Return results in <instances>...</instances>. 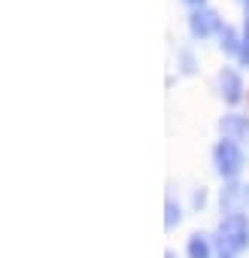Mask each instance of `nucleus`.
Wrapping results in <instances>:
<instances>
[{
    "instance_id": "nucleus-1",
    "label": "nucleus",
    "mask_w": 249,
    "mask_h": 258,
    "mask_svg": "<svg viewBox=\"0 0 249 258\" xmlns=\"http://www.w3.org/2000/svg\"><path fill=\"white\" fill-rule=\"evenodd\" d=\"M219 246L240 255L249 249V216L234 210V213H225L222 222H219Z\"/></svg>"
},
{
    "instance_id": "nucleus-2",
    "label": "nucleus",
    "mask_w": 249,
    "mask_h": 258,
    "mask_svg": "<svg viewBox=\"0 0 249 258\" xmlns=\"http://www.w3.org/2000/svg\"><path fill=\"white\" fill-rule=\"evenodd\" d=\"M213 164H216V173L222 179H237L243 164H246V155H243V146L240 140H231V137H222L216 146H213Z\"/></svg>"
},
{
    "instance_id": "nucleus-3",
    "label": "nucleus",
    "mask_w": 249,
    "mask_h": 258,
    "mask_svg": "<svg viewBox=\"0 0 249 258\" xmlns=\"http://www.w3.org/2000/svg\"><path fill=\"white\" fill-rule=\"evenodd\" d=\"M189 31H192L195 40H210L213 34L222 31V22L210 7H195L192 16H189Z\"/></svg>"
},
{
    "instance_id": "nucleus-4",
    "label": "nucleus",
    "mask_w": 249,
    "mask_h": 258,
    "mask_svg": "<svg viewBox=\"0 0 249 258\" xmlns=\"http://www.w3.org/2000/svg\"><path fill=\"white\" fill-rule=\"evenodd\" d=\"M219 94H222V100L231 103V106L243 100V79H240V73H237L234 67H225V70L219 73Z\"/></svg>"
},
{
    "instance_id": "nucleus-5",
    "label": "nucleus",
    "mask_w": 249,
    "mask_h": 258,
    "mask_svg": "<svg viewBox=\"0 0 249 258\" xmlns=\"http://www.w3.org/2000/svg\"><path fill=\"white\" fill-rule=\"evenodd\" d=\"M219 131L222 137H231V140H246L249 137V115H240V112H228L222 121H219Z\"/></svg>"
},
{
    "instance_id": "nucleus-6",
    "label": "nucleus",
    "mask_w": 249,
    "mask_h": 258,
    "mask_svg": "<svg viewBox=\"0 0 249 258\" xmlns=\"http://www.w3.org/2000/svg\"><path fill=\"white\" fill-rule=\"evenodd\" d=\"M185 255L189 258H213V243L207 234H192L185 243Z\"/></svg>"
},
{
    "instance_id": "nucleus-7",
    "label": "nucleus",
    "mask_w": 249,
    "mask_h": 258,
    "mask_svg": "<svg viewBox=\"0 0 249 258\" xmlns=\"http://www.w3.org/2000/svg\"><path fill=\"white\" fill-rule=\"evenodd\" d=\"M219 40H222V43H219V46H222V52H228V55H240V43H243V37H237V31H234V28H228V25H225V28L219 31Z\"/></svg>"
},
{
    "instance_id": "nucleus-8",
    "label": "nucleus",
    "mask_w": 249,
    "mask_h": 258,
    "mask_svg": "<svg viewBox=\"0 0 249 258\" xmlns=\"http://www.w3.org/2000/svg\"><path fill=\"white\" fill-rule=\"evenodd\" d=\"M179 222H182L179 204H176L173 198H167V204H164V228H167V231H173V228H176Z\"/></svg>"
},
{
    "instance_id": "nucleus-9",
    "label": "nucleus",
    "mask_w": 249,
    "mask_h": 258,
    "mask_svg": "<svg viewBox=\"0 0 249 258\" xmlns=\"http://www.w3.org/2000/svg\"><path fill=\"white\" fill-rule=\"evenodd\" d=\"M240 64H249V13H246V25H243V43H240Z\"/></svg>"
},
{
    "instance_id": "nucleus-10",
    "label": "nucleus",
    "mask_w": 249,
    "mask_h": 258,
    "mask_svg": "<svg viewBox=\"0 0 249 258\" xmlns=\"http://www.w3.org/2000/svg\"><path fill=\"white\" fill-rule=\"evenodd\" d=\"M204 201H207V191H204V188L195 191V207H204Z\"/></svg>"
},
{
    "instance_id": "nucleus-11",
    "label": "nucleus",
    "mask_w": 249,
    "mask_h": 258,
    "mask_svg": "<svg viewBox=\"0 0 249 258\" xmlns=\"http://www.w3.org/2000/svg\"><path fill=\"white\" fill-rule=\"evenodd\" d=\"M219 258H234V252H228V249H222V252H219Z\"/></svg>"
},
{
    "instance_id": "nucleus-12",
    "label": "nucleus",
    "mask_w": 249,
    "mask_h": 258,
    "mask_svg": "<svg viewBox=\"0 0 249 258\" xmlns=\"http://www.w3.org/2000/svg\"><path fill=\"white\" fill-rule=\"evenodd\" d=\"M189 7H204V0H185Z\"/></svg>"
},
{
    "instance_id": "nucleus-13",
    "label": "nucleus",
    "mask_w": 249,
    "mask_h": 258,
    "mask_svg": "<svg viewBox=\"0 0 249 258\" xmlns=\"http://www.w3.org/2000/svg\"><path fill=\"white\" fill-rule=\"evenodd\" d=\"M240 4H243V10H246V13H249V0H240Z\"/></svg>"
},
{
    "instance_id": "nucleus-14",
    "label": "nucleus",
    "mask_w": 249,
    "mask_h": 258,
    "mask_svg": "<svg viewBox=\"0 0 249 258\" xmlns=\"http://www.w3.org/2000/svg\"><path fill=\"white\" fill-rule=\"evenodd\" d=\"M164 258H176V255H173V252H167V255H164Z\"/></svg>"
}]
</instances>
